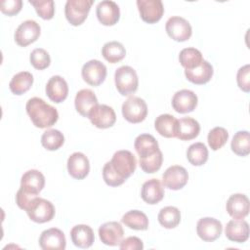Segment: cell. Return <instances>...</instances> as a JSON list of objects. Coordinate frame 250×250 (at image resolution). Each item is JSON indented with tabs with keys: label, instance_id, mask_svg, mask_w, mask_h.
Segmentation results:
<instances>
[{
	"label": "cell",
	"instance_id": "obj_1",
	"mask_svg": "<svg viewBox=\"0 0 250 250\" xmlns=\"http://www.w3.org/2000/svg\"><path fill=\"white\" fill-rule=\"evenodd\" d=\"M25 109L33 125L40 129L52 127L59 119L58 110L38 97L29 99Z\"/></svg>",
	"mask_w": 250,
	"mask_h": 250
},
{
	"label": "cell",
	"instance_id": "obj_2",
	"mask_svg": "<svg viewBox=\"0 0 250 250\" xmlns=\"http://www.w3.org/2000/svg\"><path fill=\"white\" fill-rule=\"evenodd\" d=\"M114 82L117 91L122 96H129L135 93L139 86L137 72L129 65H122L115 70Z\"/></svg>",
	"mask_w": 250,
	"mask_h": 250
},
{
	"label": "cell",
	"instance_id": "obj_3",
	"mask_svg": "<svg viewBox=\"0 0 250 250\" xmlns=\"http://www.w3.org/2000/svg\"><path fill=\"white\" fill-rule=\"evenodd\" d=\"M25 211L29 219L38 224L50 222L55 216V207L53 203L38 196L30 200Z\"/></svg>",
	"mask_w": 250,
	"mask_h": 250
},
{
	"label": "cell",
	"instance_id": "obj_4",
	"mask_svg": "<svg viewBox=\"0 0 250 250\" xmlns=\"http://www.w3.org/2000/svg\"><path fill=\"white\" fill-rule=\"evenodd\" d=\"M93 0H67L64 6V15L71 25L78 26L87 19Z\"/></svg>",
	"mask_w": 250,
	"mask_h": 250
},
{
	"label": "cell",
	"instance_id": "obj_5",
	"mask_svg": "<svg viewBox=\"0 0 250 250\" xmlns=\"http://www.w3.org/2000/svg\"><path fill=\"white\" fill-rule=\"evenodd\" d=\"M122 115L130 123H141L147 115V105L140 97L131 96L122 104Z\"/></svg>",
	"mask_w": 250,
	"mask_h": 250
},
{
	"label": "cell",
	"instance_id": "obj_6",
	"mask_svg": "<svg viewBox=\"0 0 250 250\" xmlns=\"http://www.w3.org/2000/svg\"><path fill=\"white\" fill-rule=\"evenodd\" d=\"M114 171L125 181L135 172L137 160L135 155L129 150H117L109 161Z\"/></svg>",
	"mask_w": 250,
	"mask_h": 250
},
{
	"label": "cell",
	"instance_id": "obj_7",
	"mask_svg": "<svg viewBox=\"0 0 250 250\" xmlns=\"http://www.w3.org/2000/svg\"><path fill=\"white\" fill-rule=\"evenodd\" d=\"M165 29L170 38L177 42H184L190 38L192 28L190 23L182 17H171L165 24Z\"/></svg>",
	"mask_w": 250,
	"mask_h": 250
},
{
	"label": "cell",
	"instance_id": "obj_8",
	"mask_svg": "<svg viewBox=\"0 0 250 250\" xmlns=\"http://www.w3.org/2000/svg\"><path fill=\"white\" fill-rule=\"evenodd\" d=\"M41 33L40 25L32 20L22 21L15 32V41L21 47H26L35 42Z\"/></svg>",
	"mask_w": 250,
	"mask_h": 250
},
{
	"label": "cell",
	"instance_id": "obj_9",
	"mask_svg": "<svg viewBox=\"0 0 250 250\" xmlns=\"http://www.w3.org/2000/svg\"><path fill=\"white\" fill-rule=\"evenodd\" d=\"M81 75L87 84L99 86L106 77V66L98 60H90L83 64Z\"/></svg>",
	"mask_w": 250,
	"mask_h": 250
},
{
	"label": "cell",
	"instance_id": "obj_10",
	"mask_svg": "<svg viewBox=\"0 0 250 250\" xmlns=\"http://www.w3.org/2000/svg\"><path fill=\"white\" fill-rule=\"evenodd\" d=\"M223 231L222 223L211 217H204L199 219L196 224L197 235L206 242H213L218 239Z\"/></svg>",
	"mask_w": 250,
	"mask_h": 250
},
{
	"label": "cell",
	"instance_id": "obj_11",
	"mask_svg": "<svg viewBox=\"0 0 250 250\" xmlns=\"http://www.w3.org/2000/svg\"><path fill=\"white\" fill-rule=\"evenodd\" d=\"M88 118L97 128L106 129L114 125L116 114L111 106L106 104H97L89 112Z\"/></svg>",
	"mask_w": 250,
	"mask_h": 250
},
{
	"label": "cell",
	"instance_id": "obj_12",
	"mask_svg": "<svg viewBox=\"0 0 250 250\" xmlns=\"http://www.w3.org/2000/svg\"><path fill=\"white\" fill-rule=\"evenodd\" d=\"M188 181V173L183 166L172 165L168 167L162 175V183L164 187L172 190L183 188Z\"/></svg>",
	"mask_w": 250,
	"mask_h": 250
},
{
	"label": "cell",
	"instance_id": "obj_13",
	"mask_svg": "<svg viewBox=\"0 0 250 250\" xmlns=\"http://www.w3.org/2000/svg\"><path fill=\"white\" fill-rule=\"evenodd\" d=\"M141 19L147 23H155L161 20L164 7L160 0H137Z\"/></svg>",
	"mask_w": 250,
	"mask_h": 250
},
{
	"label": "cell",
	"instance_id": "obj_14",
	"mask_svg": "<svg viewBox=\"0 0 250 250\" xmlns=\"http://www.w3.org/2000/svg\"><path fill=\"white\" fill-rule=\"evenodd\" d=\"M198 103L196 94L188 89L177 91L172 98V107L179 113H188L195 109Z\"/></svg>",
	"mask_w": 250,
	"mask_h": 250
},
{
	"label": "cell",
	"instance_id": "obj_15",
	"mask_svg": "<svg viewBox=\"0 0 250 250\" xmlns=\"http://www.w3.org/2000/svg\"><path fill=\"white\" fill-rule=\"evenodd\" d=\"M39 246L43 250H63L66 246L64 233L57 228H51L41 232Z\"/></svg>",
	"mask_w": 250,
	"mask_h": 250
},
{
	"label": "cell",
	"instance_id": "obj_16",
	"mask_svg": "<svg viewBox=\"0 0 250 250\" xmlns=\"http://www.w3.org/2000/svg\"><path fill=\"white\" fill-rule=\"evenodd\" d=\"M96 15L102 24L111 26L119 21L120 10L114 1L104 0L97 5Z\"/></svg>",
	"mask_w": 250,
	"mask_h": 250
},
{
	"label": "cell",
	"instance_id": "obj_17",
	"mask_svg": "<svg viewBox=\"0 0 250 250\" xmlns=\"http://www.w3.org/2000/svg\"><path fill=\"white\" fill-rule=\"evenodd\" d=\"M99 236L101 241L108 246L119 245L124 236V230L120 223L107 222L99 228Z\"/></svg>",
	"mask_w": 250,
	"mask_h": 250
},
{
	"label": "cell",
	"instance_id": "obj_18",
	"mask_svg": "<svg viewBox=\"0 0 250 250\" xmlns=\"http://www.w3.org/2000/svg\"><path fill=\"white\" fill-rule=\"evenodd\" d=\"M45 186L44 175L36 170L31 169L23 173L21 179V189L31 195H38Z\"/></svg>",
	"mask_w": 250,
	"mask_h": 250
},
{
	"label": "cell",
	"instance_id": "obj_19",
	"mask_svg": "<svg viewBox=\"0 0 250 250\" xmlns=\"http://www.w3.org/2000/svg\"><path fill=\"white\" fill-rule=\"evenodd\" d=\"M67 171L72 178L83 180L90 171L89 159L82 152H73L67 159Z\"/></svg>",
	"mask_w": 250,
	"mask_h": 250
},
{
	"label": "cell",
	"instance_id": "obj_20",
	"mask_svg": "<svg viewBox=\"0 0 250 250\" xmlns=\"http://www.w3.org/2000/svg\"><path fill=\"white\" fill-rule=\"evenodd\" d=\"M226 209L231 218L242 220L249 214V199L243 193H234L229 197Z\"/></svg>",
	"mask_w": 250,
	"mask_h": 250
},
{
	"label": "cell",
	"instance_id": "obj_21",
	"mask_svg": "<svg viewBox=\"0 0 250 250\" xmlns=\"http://www.w3.org/2000/svg\"><path fill=\"white\" fill-rule=\"evenodd\" d=\"M45 91L46 95L52 102L60 104L67 98L68 85L64 78L60 75H54L47 82Z\"/></svg>",
	"mask_w": 250,
	"mask_h": 250
},
{
	"label": "cell",
	"instance_id": "obj_22",
	"mask_svg": "<svg viewBox=\"0 0 250 250\" xmlns=\"http://www.w3.org/2000/svg\"><path fill=\"white\" fill-rule=\"evenodd\" d=\"M142 199L150 205L157 204L164 197V188L158 179H150L145 182L141 189Z\"/></svg>",
	"mask_w": 250,
	"mask_h": 250
},
{
	"label": "cell",
	"instance_id": "obj_23",
	"mask_svg": "<svg viewBox=\"0 0 250 250\" xmlns=\"http://www.w3.org/2000/svg\"><path fill=\"white\" fill-rule=\"evenodd\" d=\"M225 233L229 240L243 243L249 238V225L243 219L230 220L226 226Z\"/></svg>",
	"mask_w": 250,
	"mask_h": 250
},
{
	"label": "cell",
	"instance_id": "obj_24",
	"mask_svg": "<svg viewBox=\"0 0 250 250\" xmlns=\"http://www.w3.org/2000/svg\"><path fill=\"white\" fill-rule=\"evenodd\" d=\"M134 147L139 155V159L152 156L159 151V146L156 139L150 134H141L135 139Z\"/></svg>",
	"mask_w": 250,
	"mask_h": 250
},
{
	"label": "cell",
	"instance_id": "obj_25",
	"mask_svg": "<svg viewBox=\"0 0 250 250\" xmlns=\"http://www.w3.org/2000/svg\"><path fill=\"white\" fill-rule=\"evenodd\" d=\"M75 109L83 117H88L89 112L98 104V99L95 93L90 89H82L77 92L74 100Z\"/></svg>",
	"mask_w": 250,
	"mask_h": 250
},
{
	"label": "cell",
	"instance_id": "obj_26",
	"mask_svg": "<svg viewBox=\"0 0 250 250\" xmlns=\"http://www.w3.org/2000/svg\"><path fill=\"white\" fill-rule=\"evenodd\" d=\"M72 243L79 248H89L95 240L94 231L88 225H76L70 230Z\"/></svg>",
	"mask_w": 250,
	"mask_h": 250
},
{
	"label": "cell",
	"instance_id": "obj_27",
	"mask_svg": "<svg viewBox=\"0 0 250 250\" xmlns=\"http://www.w3.org/2000/svg\"><path fill=\"white\" fill-rule=\"evenodd\" d=\"M213 72L212 64L205 60H203L199 66L193 69H185L187 79L196 85H203L209 82L213 76Z\"/></svg>",
	"mask_w": 250,
	"mask_h": 250
},
{
	"label": "cell",
	"instance_id": "obj_28",
	"mask_svg": "<svg viewBox=\"0 0 250 250\" xmlns=\"http://www.w3.org/2000/svg\"><path fill=\"white\" fill-rule=\"evenodd\" d=\"M200 132L198 121L191 117H183L178 119L176 137L181 141H190L195 139Z\"/></svg>",
	"mask_w": 250,
	"mask_h": 250
},
{
	"label": "cell",
	"instance_id": "obj_29",
	"mask_svg": "<svg viewBox=\"0 0 250 250\" xmlns=\"http://www.w3.org/2000/svg\"><path fill=\"white\" fill-rule=\"evenodd\" d=\"M178 119L173 115L165 113L160 114L154 121L155 130L165 138H174L177 135Z\"/></svg>",
	"mask_w": 250,
	"mask_h": 250
},
{
	"label": "cell",
	"instance_id": "obj_30",
	"mask_svg": "<svg viewBox=\"0 0 250 250\" xmlns=\"http://www.w3.org/2000/svg\"><path fill=\"white\" fill-rule=\"evenodd\" d=\"M121 222L131 229L146 230L148 228L147 216L140 210H131L122 216Z\"/></svg>",
	"mask_w": 250,
	"mask_h": 250
},
{
	"label": "cell",
	"instance_id": "obj_31",
	"mask_svg": "<svg viewBox=\"0 0 250 250\" xmlns=\"http://www.w3.org/2000/svg\"><path fill=\"white\" fill-rule=\"evenodd\" d=\"M33 84V75L28 71H21L13 76L9 83L11 92L15 95H22L27 92Z\"/></svg>",
	"mask_w": 250,
	"mask_h": 250
},
{
	"label": "cell",
	"instance_id": "obj_32",
	"mask_svg": "<svg viewBox=\"0 0 250 250\" xmlns=\"http://www.w3.org/2000/svg\"><path fill=\"white\" fill-rule=\"evenodd\" d=\"M102 55L108 62L116 63L125 58L126 50L120 42L110 41L103 46Z\"/></svg>",
	"mask_w": 250,
	"mask_h": 250
},
{
	"label": "cell",
	"instance_id": "obj_33",
	"mask_svg": "<svg viewBox=\"0 0 250 250\" xmlns=\"http://www.w3.org/2000/svg\"><path fill=\"white\" fill-rule=\"evenodd\" d=\"M180 63L185 69H193L203 62L202 54L199 50L189 47L183 49L179 54Z\"/></svg>",
	"mask_w": 250,
	"mask_h": 250
},
{
	"label": "cell",
	"instance_id": "obj_34",
	"mask_svg": "<svg viewBox=\"0 0 250 250\" xmlns=\"http://www.w3.org/2000/svg\"><path fill=\"white\" fill-rule=\"evenodd\" d=\"M157 219L163 228L174 229L181 222V212L175 206H166L159 211Z\"/></svg>",
	"mask_w": 250,
	"mask_h": 250
},
{
	"label": "cell",
	"instance_id": "obj_35",
	"mask_svg": "<svg viewBox=\"0 0 250 250\" xmlns=\"http://www.w3.org/2000/svg\"><path fill=\"white\" fill-rule=\"evenodd\" d=\"M187 158L193 166H201L208 160V149L203 143H194L187 150Z\"/></svg>",
	"mask_w": 250,
	"mask_h": 250
},
{
	"label": "cell",
	"instance_id": "obj_36",
	"mask_svg": "<svg viewBox=\"0 0 250 250\" xmlns=\"http://www.w3.org/2000/svg\"><path fill=\"white\" fill-rule=\"evenodd\" d=\"M231 150L238 156H247L250 153V135L248 131H238L234 134L231 143Z\"/></svg>",
	"mask_w": 250,
	"mask_h": 250
},
{
	"label": "cell",
	"instance_id": "obj_37",
	"mask_svg": "<svg viewBox=\"0 0 250 250\" xmlns=\"http://www.w3.org/2000/svg\"><path fill=\"white\" fill-rule=\"evenodd\" d=\"M64 143V136L57 129H49L41 136V145L47 150H57Z\"/></svg>",
	"mask_w": 250,
	"mask_h": 250
},
{
	"label": "cell",
	"instance_id": "obj_38",
	"mask_svg": "<svg viewBox=\"0 0 250 250\" xmlns=\"http://www.w3.org/2000/svg\"><path fill=\"white\" fill-rule=\"evenodd\" d=\"M229 139V132L224 127H215L209 131L207 141L212 150L222 148Z\"/></svg>",
	"mask_w": 250,
	"mask_h": 250
},
{
	"label": "cell",
	"instance_id": "obj_39",
	"mask_svg": "<svg viewBox=\"0 0 250 250\" xmlns=\"http://www.w3.org/2000/svg\"><path fill=\"white\" fill-rule=\"evenodd\" d=\"M29 61L32 66L38 70L47 68L51 63V58L49 53L42 48L34 49L29 56Z\"/></svg>",
	"mask_w": 250,
	"mask_h": 250
},
{
	"label": "cell",
	"instance_id": "obj_40",
	"mask_svg": "<svg viewBox=\"0 0 250 250\" xmlns=\"http://www.w3.org/2000/svg\"><path fill=\"white\" fill-rule=\"evenodd\" d=\"M140 166L142 170L147 174H152L157 172L162 165L163 162V155L161 150L157 151L155 154L152 156L144 158V159H139Z\"/></svg>",
	"mask_w": 250,
	"mask_h": 250
},
{
	"label": "cell",
	"instance_id": "obj_41",
	"mask_svg": "<svg viewBox=\"0 0 250 250\" xmlns=\"http://www.w3.org/2000/svg\"><path fill=\"white\" fill-rule=\"evenodd\" d=\"M29 3L34 7L36 13L43 20H51L55 14V2L53 0L47 1H29Z\"/></svg>",
	"mask_w": 250,
	"mask_h": 250
},
{
	"label": "cell",
	"instance_id": "obj_42",
	"mask_svg": "<svg viewBox=\"0 0 250 250\" xmlns=\"http://www.w3.org/2000/svg\"><path fill=\"white\" fill-rule=\"evenodd\" d=\"M103 179L109 187H118L122 185L125 180L122 179L112 168L110 162H106L103 168Z\"/></svg>",
	"mask_w": 250,
	"mask_h": 250
},
{
	"label": "cell",
	"instance_id": "obj_43",
	"mask_svg": "<svg viewBox=\"0 0 250 250\" xmlns=\"http://www.w3.org/2000/svg\"><path fill=\"white\" fill-rule=\"evenodd\" d=\"M236 82L240 90L245 93L250 92V65L241 66L236 74Z\"/></svg>",
	"mask_w": 250,
	"mask_h": 250
},
{
	"label": "cell",
	"instance_id": "obj_44",
	"mask_svg": "<svg viewBox=\"0 0 250 250\" xmlns=\"http://www.w3.org/2000/svg\"><path fill=\"white\" fill-rule=\"evenodd\" d=\"M22 8L21 0H3L0 3V10L6 16H15Z\"/></svg>",
	"mask_w": 250,
	"mask_h": 250
},
{
	"label": "cell",
	"instance_id": "obj_45",
	"mask_svg": "<svg viewBox=\"0 0 250 250\" xmlns=\"http://www.w3.org/2000/svg\"><path fill=\"white\" fill-rule=\"evenodd\" d=\"M119 247L122 250H142L144 248V243L137 236H129L125 239H122Z\"/></svg>",
	"mask_w": 250,
	"mask_h": 250
}]
</instances>
